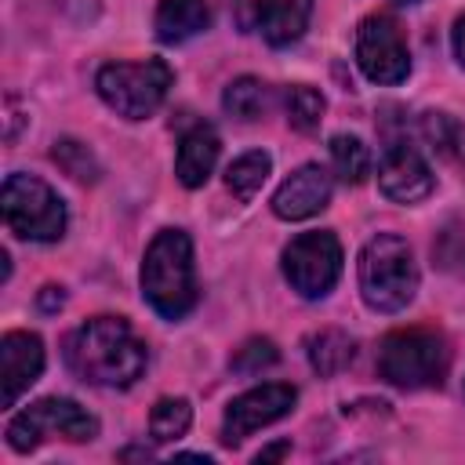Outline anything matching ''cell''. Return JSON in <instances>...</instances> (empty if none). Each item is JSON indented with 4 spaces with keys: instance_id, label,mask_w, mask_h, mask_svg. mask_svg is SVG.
<instances>
[{
    "instance_id": "5b68a950",
    "label": "cell",
    "mask_w": 465,
    "mask_h": 465,
    "mask_svg": "<svg viewBox=\"0 0 465 465\" xmlns=\"http://www.w3.org/2000/svg\"><path fill=\"white\" fill-rule=\"evenodd\" d=\"M174 84V73L163 58H145V62H109L94 76L98 98L124 120H145L153 116L167 91Z\"/></svg>"
},
{
    "instance_id": "cb8c5ba5",
    "label": "cell",
    "mask_w": 465,
    "mask_h": 465,
    "mask_svg": "<svg viewBox=\"0 0 465 465\" xmlns=\"http://www.w3.org/2000/svg\"><path fill=\"white\" fill-rule=\"evenodd\" d=\"M51 160H54L69 178H76V182H94V178L102 174L94 153H91L84 142H76V138H58L54 149H51Z\"/></svg>"
},
{
    "instance_id": "7a4b0ae2",
    "label": "cell",
    "mask_w": 465,
    "mask_h": 465,
    "mask_svg": "<svg viewBox=\"0 0 465 465\" xmlns=\"http://www.w3.org/2000/svg\"><path fill=\"white\" fill-rule=\"evenodd\" d=\"M142 294L163 320H182L193 312L196 291V265H193V240L182 229H160L142 258Z\"/></svg>"
},
{
    "instance_id": "9a60e30c",
    "label": "cell",
    "mask_w": 465,
    "mask_h": 465,
    "mask_svg": "<svg viewBox=\"0 0 465 465\" xmlns=\"http://www.w3.org/2000/svg\"><path fill=\"white\" fill-rule=\"evenodd\" d=\"M218 149H222V142H218L214 127H207V124L189 127V131L182 134L178 156H174V174H178V182H182L185 189H200V185L211 178L214 163H218Z\"/></svg>"
},
{
    "instance_id": "2e32d148",
    "label": "cell",
    "mask_w": 465,
    "mask_h": 465,
    "mask_svg": "<svg viewBox=\"0 0 465 465\" xmlns=\"http://www.w3.org/2000/svg\"><path fill=\"white\" fill-rule=\"evenodd\" d=\"M207 22H211L207 0H160L156 18H153L160 44H182V40L203 33Z\"/></svg>"
},
{
    "instance_id": "f1b7e54d",
    "label": "cell",
    "mask_w": 465,
    "mask_h": 465,
    "mask_svg": "<svg viewBox=\"0 0 465 465\" xmlns=\"http://www.w3.org/2000/svg\"><path fill=\"white\" fill-rule=\"evenodd\" d=\"M120 458H149V450H142V447H131V450H124Z\"/></svg>"
},
{
    "instance_id": "e0dca14e",
    "label": "cell",
    "mask_w": 465,
    "mask_h": 465,
    "mask_svg": "<svg viewBox=\"0 0 465 465\" xmlns=\"http://www.w3.org/2000/svg\"><path fill=\"white\" fill-rule=\"evenodd\" d=\"M305 356H309V367L320 378H334L338 371H345L352 363L356 341L345 331H338V327H323V331L305 338Z\"/></svg>"
},
{
    "instance_id": "ba28073f",
    "label": "cell",
    "mask_w": 465,
    "mask_h": 465,
    "mask_svg": "<svg viewBox=\"0 0 465 465\" xmlns=\"http://www.w3.org/2000/svg\"><path fill=\"white\" fill-rule=\"evenodd\" d=\"M283 276L302 298H323L341 276V243L327 229L294 236L283 247Z\"/></svg>"
},
{
    "instance_id": "30bf717a",
    "label": "cell",
    "mask_w": 465,
    "mask_h": 465,
    "mask_svg": "<svg viewBox=\"0 0 465 465\" xmlns=\"http://www.w3.org/2000/svg\"><path fill=\"white\" fill-rule=\"evenodd\" d=\"M298 400V389L287 385V381H265V385H254L247 392H240L229 407H225V418H222V443L225 447H240L251 432L280 421L283 414H291Z\"/></svg>"
},
{
    "instance_id": "5bb4252c",
    "label": "cell",
    "mask_w": 465,
    "mask_h": 465,
    "mask_svg": "<svg viewBox=\"0 0 465 465\" xmlns=\"http://www.w3.org/2000/svg\"><path fill=\"white\" fill-rule=\"evenodd\" d=\"M44 371V341L29 331H7L0 338V381H4V407H15L18 396L40 378Z\"/></svg>"
},
{
    "instance_id": "f546056e",
    "label": "cell",
    "mask_w": 465,
    "mask_h": 465,
    "mask_svg": "<svg viewBox=\"0 0 465 465\" xmlns=\"http://www.w3.org/2000/svg\"><path fill=\"white\" fill-rule=\"evenodd\" d=\"M400 4H418V0H400Z\"/></svg>"
},
{
    "instance_id": "d6986e66",
    "label": "cell",
    "mask_w": 465,
    "mask_h": 465,
    "mask_svg": "<svg viewBox=\"0 0 465 465\" xmlns=\"http://www.w3.org/2000/svg\"><path fill=\"white\" fill-rule=\"evenodd\" d=\"M222 109L236 120H258L269 109V87L258 76H236L222 94Z\"/></svg>"
},
{
    "instance_id": "3957f363",
    "label": "cell",
    "mask_w": 465,
    "mask_h": 465,
    "mask_svg": "<svg viewBox=\"0 0 465 465\" xmlns=\"http://www.w3.org/2000/svg\"><path fill=\"white\" fill-rule=\"evenodd\" d=\"M360 294L374 312H400L418 294V265L396 232H378L360 251Z\"/></svg>"
},
{
    "instance_id": "484cf974",
    "label": "cell",
    "mask_w": 465,
    "mask_h": 465,
    "mask_svg": "<svg viewBox=\"0 0 465 465\" xmlns=\"http://www.w3.org/2000/svg\"><path fill=\"white\" fill-rule=\"evenodd\" d=\"M36 305H40L44 312H58V309L65 305V291H62V287H54V283H47V287L36 294Z\"/></svg>"
},
{
    "instance_id": "44dd1931",
    "label": "cell",
    "mask_w": 465,
    "mask_h": 465,
    "mask_svg": "<svg viewBox=\"0 0 465 465\" xmlns=\"http://www.w3.org/2000/svg\"><path fill=\"white\" fill-rule=\"evenodd\" d=\"M189 425H193V407H189V400H182V396H163V400H156V407H153V414H149V432H153L156 443L182 440V436L189 432Z\"/></svg>"
},
{
    "instance_id": "83f0119b",
    "label": "cell",
    "mask_w": 465,
    "mask_h": 465,
    "mask_svg": "<svg viewBox=\"0 0 465 465\" xmlns=\"http://www.w3.org/2000/svg\"><path fill=\"white\" fill-rule=\"evenodd\" d=\"M283 454H291V443H272V447H262V450L254 454V461H276V458H283Z\"/></svg>"
},
{
    "instance_id": "ffe728a7",
    "label": "cell",
    "mask_w": 465,
    "mask_h": 465,
    "mask_svg": "<svg viewBox=\"0 0 465 465\" xmlns=\"http://www.w3.org/2000/svg\"><path fill=\"white\" fill-rule=\"evenodd\" d=\"M331 163L345 185H360L371 174V149L356 134H334L331 138Z\"/></svg>"
},
{
    "instance_id": "6da1fadb",
    "label": "cell",
    "mask_w": 465,
    "mask_h": 465,
    "mask_svg": "<svg viewBox=\"0 0 465 465\" xmlns=\"http://www.w3.org/2000/svg\"><path fill=\"white\" fill-rule=\"evenodd\" d=\"M145 363V345L120 316H94L65 338V367L87 385L127 389L142 378Z\"/></svg>"
},
{
    "instance_id": "4316f807",
    "label": "cell",
    "mask_w": 465,
    "mask_h": 465,
    "mask_svg": "<svg viewBox=\"0 0 465 465\" xmlns=\"http://www.w3.org/2000/svg\"><path fill=\"white\" fill-rule=\"evenodd\" d=\"M450 47H454V58L465 65V15L454 22V29H450Z\"/></svg>"
},
{
    "instance_id": "7402d4cb",
    "label": "cell",
    "mask_w": 465,
    "mask_h": 465,
    "mask_svg": "<svg viewBox=\"0 0 465 465\" xmlns=\"http://www.w3.org/2000/svg\"><path fill=\"white\" fill-rule=\"evenodd\" d=\"M283 105H287V120H291L294 131H316L320 120H323V109H327L323 94H320L316 87H309V84H294V87H287Z\"/></svg>"
},
{
    "instance_id": "8fae6325",
    "label": "cell",
    "mask_w": 465,
    "mask_h": 465,
    "mask_svg": "<svg viewBox=\"0 0 465 465\" xmlns=\"http://www.w3.org/2000/svg\"><path fill=\"white\" fill-rule=\"evenodd\" d=\"M236 25L243 33H258L272 47L294 44L312 15V0H232Z\"/></svg>"
},
{
    "instance_id": "ac0fdd59",
    "label": "cell",
    "mask_w": 465,
    "mask_h": 465,
    "mask_svg": "<svg viewBox=\"0 0 465 465\" xmlns=\"http://www.w3.org/2000/svg\"><path fill=\"white\" fill-rule=\"evenodd\" d=\"M269 171H272V156L262 153V149H251V153H243V156H236V160L229 163L225 185H229V193H232L240 203H247V200H254L258 189L265 185Z\"/></svg>"
},
{
    "instance_id": "d4e9b609",
    "label": "cell",
    "mask_w": 465,
    "mask_h": 465,
    "mask_svg": "<svg viewBox=\"0 0 465 465\" xmlns=\"http://www.w3.org/2000/svg\"><path fill=\"white\" fill-rule=\"evenodd\" d=\"M276 360H280V352H276V345H272L269 338H251V341H243V345L236 349L232 371H240V374H262V371L272 367Z\"/></svg>"
},
{
    "instance_id": "277c9868",
    "label": "cell",
    "mask_w": 465,
    "mask_h": 465,
    "mask_svg": "<svg viewBox=\"0 0 465 465\" xmlns=\"http://www.w3.org/2000/svg\"><path fill=\"white\" fill-rule=\"evenodd\" d=\"M447 338L429 327L392 331L378 349V374L396 389H432L447 378Z\"/></svg>"
},
{
    "instance_id": "9c48e42d",
    "label": "cell",
    "mask_w": 465,
    "mask_h": 465,
    "mask_svg": "<svg viewBox=\"0 0 465 465\" xmlns=\"http://www.w3.org/2000/svg\"><path fill=\"white\" fill-rule=\"evenodd\" d=\"M356 65L371 84H403L411 73V51L400 25L389 15H367L356 29Z\"/></svg>"
},
{
    "instance_id": "8992f818",
    "label": "cell",
    "mask_w": 465,
    "mask_h": 465,
    "mask_svg": "<svg viewBox=\"0 0 465 465\" xmlns=\"http://www.w3.org/2000/svg\"><path fill=\"white\" fill-rule=\"evenodd\" d=\"M0 207H4L7 229L22 240L54 243L65 236V203L36 174H22V171L7 174L0 189Z\"/></svg>"
},
{
    "instance_id": "52a82bcc",
    "label": "cell",
    "mask_w": 465,
    "mask_h": 465,
    "mask_svg": "<svg viewBox=\"0 0 465 465\" xmlns=\"http://www.w3.org/2000/svg\"><path fill=\"white\" fill-rule=\"evenodd\" d=\"M51 436H62V440H73V443H87V440L98 436V418L87 414L69 396H44V400L29 403L22 414H15L11 425H7V447L18 450V454L36 450Z\"/></svg>"
},
{
    "instance_id": "4fadbf2b",
    "label": "cell",
    "mask_w": 465,
    "mask_h": 465,
    "mask_svg": "<svg viewBox=\"0 0 465 465\" xmlns=\"http://www.w3.org/2000/svg\"><path fill=\"white\" fill-rule=\"evenodd\" d=\"M331 174L320 163H302L272 193V214L283 222H305L331 203Z\"/></svg>"
},
{
    "instance_id": "7c38bea8",
    "label": "cell",
    "mask_w": 465,
    "mask_h": 465,
    "mask_svg": "<svg viewBox=\"0 0 465 465\" xmlns=\"http://www.w3.org/2000/svg\"><path fill=\"white\" fill-rule=\"evenodd\" d=\"M378 185L392 203H418L436 189L432 167L411 142H392L378 163Z\"/></svg>"
},
{
    "instance_id": "603a6c76",
    "label": "cell",
    "mask_w": 465,
    "mask_h": 465,
    "mask_svg": "<svg viewBox=\"0 0 465 465\" xmlns=\"http://www.w3.org/2000/svg\"><path fill=\"white\" fill-rule=\"evenodd\" d=\"M421 134H425L429 145L440 149L443 156L465 160V124L450 120L447 113H425V120H421Z\"/></svg>"
}]
</instances>
